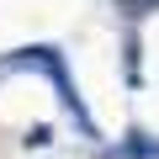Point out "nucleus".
Segmentation results:
<instances>
[{"mask_svg":"<svg viewBox=\"0 0 159 159\" xmlns=\"http://www.w3.org/2000/svg\"><path fill=\"white\" fill-rule=\"evenodd\" d=\"M117 11L122 16H148V11H159V0H117Z\"/></svg>","mask_w":159,"mask_h":159,"instance_id":"nucleus-3","label":"nucleus"},{"mask_svg":"<svg viewBox=\"0 0 159 159\" xmlns=\"http://www.w3.org/2000/svg\"><path fill=\"white\" fill-rule=\"evenodd\" d=\"M127 154H138V159H159V143H148L143 133H133V138H127Z\"/></svg>","mask_w":159,"mask_h":159,"instance_id":"nucleus-2","label":"nucleus"},{"mask_svg":"<svg viewBox=\"0 0 159 159\" xmlns=\"http://www.w3.org/2000/svg\"><path fill=\"white\" fill-rule=\"evenodd\" d=\"M6 69H37V74H48L53 80V90H58V101H64V111L85 127V138H96V122H90V111H85V101H80V90H74V80H69V69H64V53L58 48H21V53H11V58H0V74Z\"/></svg>","mask_w":159,"mask_h":159,"instance_id":"nucleus-1","label":"nucleus"}]
</instances>
